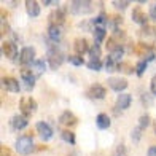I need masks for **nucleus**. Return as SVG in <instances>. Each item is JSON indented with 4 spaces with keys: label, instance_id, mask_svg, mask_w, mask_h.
<instances>
[{
    "label": "nucleus",
    "instance_id": "1",
    "mask_svg": "<svg viewBox=\"0 0 156 156\" xmlns=\"http://www.w3.org/2000/svg\"><path fill=\"white\" fill-rule=\"evenodd\" d=\"M67 61V58L64 56V53L61 51V49L58 46L54 45H49L48 49H46V62H48V67L51 70H58L62 62Z\"/></svg>",
    "mask_w": 156,
    "mask_h": 156
},
{
    "label": "nucleus",
    "instance_id": "2",
    "mask_svg": "<svg viewBox=\"0 0 156 156\" xmlns=\"http://www.w3.org/2000/svg\"><path fill=\"white\" fill-rule=\"evenodd\" d=\"M15 150L18 154L21 156H29L35 151V144H34V139L29 134H24V136H19L15 142Z\"/></svg>",
    "mask_w": 156,
    "mask_h": 156
},
{
    "label": "nucleus",
    "instance_id": "3",
    "mask_svg": "<svg viewBox=\"0 0 156 156\" xmlns=\"http://www.w3.org/2000/svg\"><path fill=\"white\" fill-rule=\"evenodd\" d=\"M139 41L144 48H153L156 43V27L154 26H145L139 30Z\"/></svg>",
    "mask_w": 156,
    "mask_h": 156
},
{
    "label": "nucleus",
    "instance_id": "4",
    "mask_svg": "<svg viewBox=\"0 0 156 156\" xmlns=\"http://www.w3.org/2000/svg\"><path fill=\"white\" fill-rule=\"evenodd\" d=\"M94 11V3L93 2H84V0H75V2L69 3V13L73 16L78 15H88V13Z\"/></svg>",
    "mask_w": 156,
    "mask_h": 156
},
{
    "label": "nucleus",
    "instance_id": "5",
    "mask_svg": "<svg viewBox=\"0 0 156 156\" xmlns=\"http://www.w3.org/2000/svg\"><path fill=\"white\" fill-rule=\"evenodd\" d=\"M19 53H21V49L18 48V43H15L13 40H6L2 43V54L8 61L18 62L19 61Z\"/></svg>",
    "mask_w": 156,
    "mask_h": 156
},
{
    "label": "nucleus",
    "instance_id": "6",
    "mask_svg": "<svg viewBox=\"0 0 156 156\" xmlns=\"http://www.w3.org/2000/svg\"><path fill=\"white\" fill-rule=\"evenodd\" d=\"M37 108H38V105L32 97H23L19 101V112H21V115H24L26 118H30L34 113L37 112Z\"/></svg>",
    "mask_w": 156,
    "mask_h": 156
},
{
    "label": "nucleus",
    "instance_id": "7",
    "mask_svg": "<svg viewBox=\"0 0 156 156\" xmlns=\"http://www.w3.org/2000/svg\"><path fill=\"white\" fill-rule=\"evenodd\" d=\"M21 86L26 91H34L35 88V81H37V76L32 72L30 69H21Z\"/></svg>",
    "mask_w": 156,
    "mask_h": 156
},
{
    "label": "nucleus",
    "instance_id": "8",
    "mask_svg": "<svg viewBox=\"0 0 156 156\" xmlns=\"http://www.w3.org/2000/svg\"><path fill=\"white\" fill-rule=\"evenodd\" d=\"M35 61V48L34 46H23L21 48V53H19V64L24 66V69L30 67L32 62Z\"/></svg>",
    "mask_w": 156,
    "mask_h": 156
},
{
    "label": "nucleus",
    "instance_id": "9",
    "mask_svg": "<svg viewBox=\"0 0 156 156\" xmlns=\"http://www.w3.org/2000/svg\"><path fill=\"white\" fill-rule=\"evenodd\" d=\"M35 129H37L38 137L43 142H49L54 136V129L51 127V124H48L46 121H37L35 123Z\"/></svg>",
    "mask_w": 156,
    "mask_h": 156
},
{
    "label": "nucleus",
    "instance_id": "10",
    "mask_svg": "<svg viewBox=\"0 0 156 156\" xmlns=\"http://www.w3.org/2000/svg\"><path fill=\"white\" fill-rule=\"evenodd\" d=\"M107 84H108V88L112 91H116V93H119V94H123L124 89L129 86L127 80H126V78H123V76H110L108 80H107Z\"/></svg>",
    "mask_w": 156,
    "mask_h": 156
},
{
    "label": "nucleus",
    "instance_id": "11",
    "mask_svg": "<svg viewBox=\"0 0 156 156\" xmlns=\"http://www.w3.org/2000/svg\"><path fill=\"white\" fill-rule=\"evenodd\" d=\"M88 97L91 101H104L107 97V89H105L102 84H91L86 91Z\"/></svg>",
    "mask_w": 156,
    "mask_h": 156
},
{
    "label": "nucleus",
    "instance_id": "12",
    "mask_svg": "<svg viewBox=\"0 0 156 156\" xmlns=\"http://www.w3.org/2000/svg\"><path fill=\"white\" fill-rule=\"evenodd\" d=\"M67 13H69V8H66V6H58V8H54L51 11V15H49V23L54 24V26H61L64 21H66Z\"/></svg>",
    "mask_w": 156,
    "mask_h": 156
},
{
    "label": "nucleus",
    "instance_id": "13",
    "mask_svg": "<svg viewBox=\"0 0 156 156\" xmlns=\"http://www.w3.org/2000/svg\"><path fill=\"white\" fill-rule=\"evenodd\" d=\"M8 124H10V127L13 131H23V129H26L27 126H29V118H26L24 115H13L11 118H10V121H8Z\"/></svg>",
    "mask_w": 156,
    "mask_h": 156
},
{
    "label": "nucleus",
    "instance_id": "14",
    "mask_svg": "<svg viewBox=\"0 0 156 156\" xmlns=\"http://www.w3.org/2000/svg\"><path fill=\"white\" fill-rule=\"evenodd\" d=\"M131 18H132V23H136L137 26H140V29L145 27V26H148V21H150V16H148L142 8H134L132 13H131Z\"/></svg>",
    "mask_w": 156,
    "mask_h": 156
},
{
    "label": "nucleus",
    "instance_id": "15",
    "mask_svg": "<svg viewBox=\"0 0 156 156\" xmlns=\"http://www.w3.org/2000/svg\"><path fill=\"white\" fill-rule=\"evenodd\" d=\"M132 104V96L127 94V93H123V94H118L116 97V102H115V110L119 113V112H124L131 107Z\"/></svg>",
    "mask_w": 156,
    "mask_h": 156
},
{
    "label": "nucleus",
    "instance_id": "16",
    "mask_svg": "<svg viewBox=\"0 0 156 156\" xmlns=\"http://www.w3.org/2000/svg\"><path fill=\"white\" fill-rule=\"evenodd\" d=\"M2 86H3L5 91L13 93V94H18L21 91V83L16 80V78H13V76H3L2 78Z\"/></svg>",
    "mask_w": 156,
    "mask_h": 156
},
{
    "label": "nucleus",
    "instance_id": "17",
    "mask_svg": "<svg viewBox=\"0 0 156 156\" xmlns=\"http://www.w3.org/2000/svg\"><path fill=\"white\" fill-rule=\"evenodd\" d=\"M26 13L29 15L30 18H38L40 13H41V3L37 2V0H26Z\"/></svg>",
    "mask_w": 156,
    "mask_h": 156
},
{
    "label": "nucleus",
    "instance_id": "18",
    "mask_svg": "<svg viewBox=\"0 0 156 156\" xmlns=\"http://www.w3.org/2000/svg\"><path fill=\"white\" fill-rule=\"evenodd\" d=\"M76 123H78V118L75 116L73 112L66 110V112L61 113V116H59V124L66 126V127H72V126H75Z\"/></svg>",
    "mask_w": 156,
    "mask_h": 156
},
{
    "label": "nucleus",
    "instance_id": "19",
    "mask_svg": "<svg viewBox=\"0 0 156 156\" xmlns=\"http://www.w3.org/2000/svg\"><path fill=\"white\" fill-rule=\"evenodd\" d=\"M27 69H30L32 72L35 73V76H41L46 72V69H48V62H46V59H35L32 62V66L27 67Z\"/></svg>",
    "mask_w": 156,
    "mask_h": 156
},
{
    "label": "nucleus",
    "instance_id": "20",
    "mask_svg": "<svg viewBox=\"0 0 156 156\" xmlns=\"http://www.w3.org/2000/svg\"><path fill=\"white\" fill-rule=\"evenodd\" d=\"M62 27L61 26H54V24H49L48 26V38L53 41V43H59L62 40Z\"/></svg>",
    "mask_w": 156,
    "mask_h": 156
},
{
    "label": "nucleus",
    "instance_id": "21",
    "mask_svg": "<svg viewBox=\"0 0 156 156\" xmlns=\"http://www.w3.org/2000/svg\"><path fill=\"white\" fill-rule=\"evenodd\" d=\"M73 48H75V51L78 56H83V54H88L89 53V48L91 45L88 43V40L86 38H76L75 40V43H73Z\"/></svg>",
    "mask_w": 156,
    "mask_h": 156
},
{
    "label": "nucleus",
    "instance_id": "22",
    "mask_svg": "<svg viewBox=\"0 0 156 156\" xmlns=\"http://www.w3.org/2000/svg\"><path fill=\"white\" fill-rule=\"evenodd\" d=\"M112 124V119L110 116L107 115V113H99V115L96 116V126H97V129H101V131H105V129H108Z\"/></svg>",
    "mask_w": 156,
    "mask_h": 156
},
{
    "label": "nucleus",
    "instance_id": "23",
    "mask_svg": "<svg viewBox=\"0 0 156 156\" xmlns=\"http://www.w3.org/2000/svg\"><path fill=\"white\" fill-rule=\"evenodd\" d=\"M121 24H123V18L119 16V15H116V16L108 18V24H107V27H108L112 32H116V30L121 29Z\"/></svg>",
    "mask_w": 156,
    "mask_h": 156
},
{
    "label": "nucleus",
    "instance_id": "24",
    "mask_svg": "<svg viewBox=\"0 0 156 156\" xmlns=\"http://www.w3.org/2000/svg\"><path fill=\"white\" fill-rule=\"evenodd\" d=\"M93 37H94V43L101 45L105 41L107 38V30H105V27H96L94 32H93Z\"/></svg>",
    "mask_w": 156,
    "mask_h": 156
},
{
    "label": "nucleus",
    "instance_id": "25",
    "mask_svg": "<svg viewBox=\"0 0 156 156\" xmlns=\"http://www.w3.org/2000/svg\"><path fill=\"white\" fill-rule=\"evenodd\" d=\"M108 58L113 59L115 62H118V64H121L123 62V58H124V46L116 48V49H113V51H110L108 53Z\"/></svg>",
    "mask_w": 156,
    "mask_h": 156
},
{
    "label": "nucleus",
    "instance_id": "26",
    "mask_svg": "<svg viewBox=\"0 0 156 156\" xmlns=\"http://www.w3.org/2000/svg\"><path fill=\"white\" fill-rule=\"evenodd\" d=\"M93 24H94V27H105L108 24V18H107V15L102 11V13H99L97 16H94L93 18Z\"/></svg>",
    "mask_w": 156,
    "mask_h": 156
},
{
    "label": "nucleus",
    "instance_id": "27",
    "mask_svg": "<svg viewBox=\"0 0 156 156\" xmlns=\"http://www.w3.org/2000/svg\"><path fill=\"white\" fill-rule=\"evenodd\" d=\"M61 139L66 142V144L69 145H75L76 144V139H75V134L72 131H69V129H64L61 131Z\"/></svg>",
    "mask_w": 156,
    "mask_h": 156
},
{
    "label": "nucleus",
    "instance_id": "28",
    "mask_svg": "<svg viewBox=\"0 0 156 156\" xmlns=\"http://www.w3.org/2000/svg\"><path fill=\"white\" fill-rule=\"evenodd\" d=\"M148 66H150V62L145 61V59L137 61L136 69H134V73H136L137 76H144V73H145V70H147V67H148Z\"/></svg>",
    "mask_w": 156,
    "mask_h": 156
},
{
    "label": "nucleus",
    "instance_id": "29",
    "mask_svg": "<svg viewBox=\"0 0 156 156\" xmlns=\"http://www.w3.org/2000/svg\"><path fill=\"white\" fill-rule=\"evenodd\" d=\"M86 67L89 70H93V72H101V70L104 69V61H101V59H89L86 62Z\"/></svg>",
    "mask_w": 156,
    "mask_h": 156
},
{
    "label": "nucleus",
    "instance_id": "30",
    "mask_svg": "<svg viewBox=\"0 0 156 156\" xmlns=\"http://www.w3.org/2000/svg\"><path fill=\"white\" fill-rule=\"evenodd\" d=\"M89 59H101V56H102V48L101 45H97V43H93L89 48Z\"/></svg>",
    "mask_w": 156,
    "mask_h": 156
},
{
    "label": "nucleus",
    "instance_id": "31",
    "mask_svg": "<svg viewBox=\"0 0 156 156\" xmlns=\"http://www.w3.org/2000/svg\"><path fill=\"white\" fill-rule=\"evenodd\" d=\"M67 62L70 64V66H75V67L84 66L83 56H78V54H69V56H67Z\"/></svg>",
    "mask_w": 156,
    "mask_h": 156
},
{
    "label": "nucleus",
    "instance_id": "32",
    "mask_svg": "<svg viewBox=\"0 0 156 156\" xmlns=\"http://www.w3.org/2000/svg\"><path fill=\"white\" fill-rule=\"evenodd\" d=\"M118 66H119V64L115 62L113 59H110L108 56H107V58H105V61H104V67H105V70H107L108 73H112V72H115V70H118Z\"/></svg>",
    "mask_w": 156,
    "mask_h": 156
},
{
    "label": "nucleus",
    "instance_id": "33",
    "mask_svg": "<svg viewBox=\"0 0 156 156\" xmlns=\"http://www.w3.org/2000/svg\"><path fill=\"white\" fill-rule=\"evenodd\" d=\"M112 5H113V8H115V10H118V11H124L127 6L131 5V2H129V0H113Z\"/></svg>",
    "mask_w": 156,
    "mask_h": 156
},
{
    "label": "nucleus",
    "instance_id": "34",
    "mask_svg": "<svg viewBox=\"0 0 156 156\" xmlns=\"http://www.w3.org/2000/svg\"><path fill=\"white\" fill-rule=\"evenodd\" d=\"M78 27H80L83 32H91V34H93L94 29H96L94 24H93V19H89V21H88V19H86V21H81V23L78 24Z\"/></svg>",
    "mask_w": 156,
    "mask_h": 156
},
{
    "label": "nucleus",
    "instance_id": "35",
    "mask_svg": "<svg viewBox=\"0 0 156 156\" xmlns=\"http://www.w3.org/2000/svg\"><path fill=\"white\" fill-rule=\"evenodd\" d=\"M10 24H8V21H6L5 15L2 16V21H0V37H5L6 34H10Z\"/></svg>",
    "mask_w": 156,
    "mask_h": 156
},
{
    "label": "nucleus",
    "instance_id": "36",
    "mask_svg": "<svg viewBox=\"0 0 156 156\" xmlns=\"http://www.w3.org/2000/svg\"><path fill=\"white\" fill-rule=\"evenodd\" d=\"M137 124H139L137 127H140L142 131L147 129V127L151 124V118H150V115H142V116L139 118V123H137Z\"/></svg>",
    "mask_w": 156,
    "mask_h": 156
},
{
    "label": "nucleus",
    "instance_id": "37",
    "mask_svg": "<svg viewBox=\"0 0 156 156\" xmlns=\"http://www.w3.org/2000/svg\"><path fill=\"white\" fill-rule=\"evenodd\" d=\"M115 156H129V151H127V147L124 144H119L115 148Z\"/></svg>",
    "mask_w": 156,
    "mask_h": 156
},
{
    "label": "nucleus",
    "instance_id": "38",
    "mask_svg": "<svg viewBox=\"0 0 156 156\" xmlns=\"http://www.w3.org/2000/svg\"><path fill=\"white\" fill-rule=\"evenodd\" d=\"M140 139H142V129L140 127H134L131 131V140L134 144H137V142H140Z\"/></svg>",
    "mask_w": 156,
    "mask_h": 156
},
{
    "label": "nucleus",
    "instance_id": "39",
    "mask_svg": "<svg viewBox=\"0 0 156 156\" xmlns=\"http://www.w3.org/2000/svg\"><path fill=\"white\" fill-rule=\"evenodd\" d=\"M148 16H150L151 21H154V23H156V2L150 5V11H148Z\"/></svg>",
    "mask_w": 156,
    "mask_h": 156
},
{
    "label": "nucleus",
    "instance_id": "40",
    "mask_svg": "<svg viewBox=\"0 0 156 156\" xmlns=\"http://www.w3.org/2000/svg\"><path fill=\"white\" fill-rule=\"evenodd\" d=\"M150 91H151L153 96H156V75L151 78V81H150Z\"/></svg>",
    "mask_w": 156,
    "mask_h": 156
},
{
    "label": "nucleus",
    "instance_id": "41",
    "mask_svg": "<svg viewBox=\"0 0 156 156\" xmlns=\"http://www.w3.org/2000/svg\"><path fill=\"white\" fill-rule=\"evenodd\" d=\"M148 97H150V96H148L147 93H144V94H142V104H144V105L151 104V99H148Z\"/></svg>",
    "mask_w": 156,
    "mask_h": 156
},
{
    "label": "nucleus",
    "instance_id": "42",
    "mask_svg": "<svg viewBox=\"0 0 156 156\" xmlns=\"http://www.w3.org/2000/svg\"><path fill=\"white\" fill-rule=\"evenodd\" d=\"M147 156H156V145L148 148V150H147Z\"/></svg>",
    "mask_w": 156,
    "mask_h": 156
},
{
    "label": "nucleus",
    "instance_id": "43",
    "mask_svg": "<svg viewBox=\"0 0 156 156\" xmlns=\"http://www.w3.org/2000/svg\"><path fill=\"white\" fill-rule=\"evenodd\" d=\"M41 5L43 6H51V5H58V2H54V0H43Z\"/></svg>",
    "mask_w": 156,
    "mask_h": 156
},
{
    "label": "nucleus",
    "instance_id": "44",
    "mask_svg": "<svg viewBox=\"0 0 156 156\" xmlns=\"http://www.w3.org/2000/svg\"><path fill=\"white\" fill-rule=\"evenodd\" d=\"M153 131H154V134H156V121H154V124H153Z\"/></svg>",
    "mask_w": 156,
    "mask_h": 156
},
{
    "label": "nucleus",
    "instance_id": "45",
    "mask_svg": "<svg viewBox=\"0 0 156 156\" xmlns=\"http://www.w3.org/2000/svg\"><path fill=\"white\" fill-rule=\"evenodd\" d=\"M2 156H8V154H5V153H2Z\"/></svg>",
    "mask_w": 156,
    "mask_h": 156
}]
</instances>
